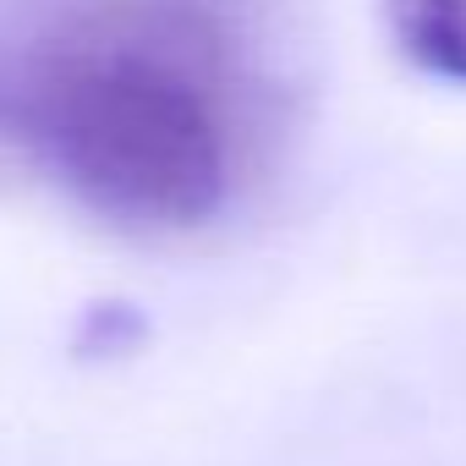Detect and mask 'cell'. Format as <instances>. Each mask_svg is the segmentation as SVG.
Returning a JSON list of instances; mask_svg holds the SVG:
<instances>
[{
    "instance_id": "obj_1",
    "label": "cell",
    "mask_w": 466,
    "mask_h": 466,
    "mask_svg": "<svg viewBox=\"0 0 466 466\" xmlns=\"http://www.w3.org/2000/svg\"><path fill=\"white\" fill-rule=\"evenodd\" d=\"M264 88L237 0H61L23 56L12 116L88 214L187 237L253 181Z\"/></svg>"
},
{
    "instance_id": "obj_2",
    "label": "cell",
    "mask_w": 466,
    "mask_h": 466,
    "mask_svg": "<svg viewBox=\"0 0 466 466\" xmlns=\"http://www.w3.org/2000/svg\"><path fill=\"white\" fill-rule=\"evenodd\" d=\"M395 34L428 77L466 88V0H395Z\"/></svg>"
}]
</instances>
